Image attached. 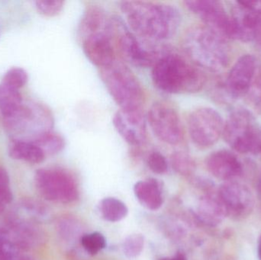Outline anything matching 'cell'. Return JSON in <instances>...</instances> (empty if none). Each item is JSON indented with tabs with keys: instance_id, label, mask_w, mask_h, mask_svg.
Segmentation results:
<instances>
[{
	"instance_id": "6da1fadb",
	"label": "cell",
	"mask_w": 261,
	"mask_h": 260,
	"mask_svg": "<svg viewBox=\"0 0 261 260\" xmlns=\"http://www.w3.org/2000/svg\"><path fill=\"white\" fill-rule=\"evenodd\" d=\"M120 9L134 33L155 42L173 38L182 21L179 9L167 3L125 1Z\"/></svg>"
},
{
	"instance_id": "7a4b0ae2",
	"label": "cell",
	"mask_w": 261,
	"mask_h": 260,
	"mask_svg": "<svg viewBox=\"0 0 261 260\" xmlns=\"http://www.w3.org/2000/svg\"><path fill=\"white\" fill-rule=\"evenodd\" d=\"M153 85L169 94L197 93L205 84V76L194 64L176 53H168L152 67Z\"/></svg>"
},
{
	"instance_id": "3957f363",
	"label": "cell",
	"mask_w": 261,
	"mask_h": 260,
	"mask_svg": "<svg viewBox=\"0 0 261 260\" xmlns=\"http://www.w3.org/2000/svg\"><path fill=\"white\" fill-rule=\"evenodd\" d=\"M182 47L196 67L216 72L229 64V48L225 39L204 25L187 29L182 37Z\"/></svg>"
},
{
	"instance_id": "277c9868",
	"label": "cell",
	"mask_w": 261,
	"mask_h": 260,
	"mask_svg": "<svg viewBox=\"0 0 261 260\" xmlns=\"http://www.w3.org/2000/svg\"><path fill=\"white\" fill-rule=\"evenodd\" d=\"M3 118V126L12 140L32 142L52 131L53 114L39 102H23L13 112Z\"/></svg>"
},
{
	"instance_id": "5b68a950",
	"label": "cell",
	"mask_w": 261,
	"mask_h": 260,
	"mask_svg": "<svg viewBox=\"0 0 261 260\" xmlns=\"http://www.w3.org/2000/svg\"><path fill=\"white\" fill-rule=\"evenodd\" d=\"M100 76L120 109H142L144 92L135 73L125 64L115 61L100 70Z\"/></svg>"
},
{
	"instance_id": "8992f818",
	"label": "cell",
	"mask_w": 261,
	"mask_h": 260,
	"mask_svg": "<svg viewBox=\"0 0 261 260\" xmlns=\"http://www.w3.org/2000/svg\"><path fill=\"white\" fill-rule=\"evenodd\" d=\"M224 138L234 151L242 154H261V130L254 114L245 109L232 111L225 123Z\"/></svg>"
},
{
	"instance_id": "52a82bcc",
	"label": "cell",
	"mask_w": 261,
	"mask_h": 260,
	"mask_svg": "<svg viewBox=\"0 0 261 260\" xmlns=\"http://www.w3.org/2000/svg\"><path fill=\"white\" fill-rule=\"evenodd\" d=\"M35 188L49 201L69 204L79 196L77 185L71 174L58 168H44L35 172Z\"/></svg>"
},
{
	"instance_id": "ba28073f",
	"label": "cell",
	"mask_w": 261,
	"mask_h": 260,
	"mask_svg": "<svg viewBox=\"0 0 261 260\" xmlns=\"http://www.w3.org/2000/svg\"><path fill=\"white\" fill-rule=\"evenodd\" d=\"M118 32L117 44L121 54L125 61L137 67H153L160 58L169 52L167 47L144 39L123 26Z\"/></svg>"
},
{
	"instance_id": "9c48e42d",
	"label": "cell",
	"mask_w": 261,
	"mask_h": 260,
	"mask_svg": "<svg viewBox=\"0 0 261 260\" xmlns=\"http://www.w3.org/2000/svg\"><path fill=\"white\" fill-rule=\"evenodd\" d=\"M187 126L193 143L198 148H207L217 143L223 134L225 122L216 110L203 107L190 113Z\"/></svg>"
},
{
	"instance_id": "30bf717a",
	"label": "cell",
	"mask_w": 261,
	"mask_h": 260,
	"mask_svg": "<svg viewBox=\"0 0 261 260\" xmlns=\"http://www.w3.org/2000/svg\"><path fill=\"white\" fill-rule=\"evenodd\" d=\"M147 121L154 135L164 143L176 145L182 142L184 133L177 110L166 102H154L147 113Z\"/></svg>"
},
{
	"instance_id": "8fae6325",
	"label": "cell",
	"mask_w": 261,
	"mask_h": 260,
	"mask_svg": "<svg viewBox=\"0 0 261 260\" xmlns=\"http://www.w3.org/2000/svg\"><path fill=\"white\" fill-rule=\"evenodd\" d=\"M184 5L202 20L207 28L224 39L234 38L232 18L223 3L216 0H189L184 2Z\"/></svg>"
},
{
	"instance_id": "7c38bea8",
	"label": "cell",
	"mask_w": 261,
	"mask_h": 260,
	"mask_svg": "<svg viewBox=\"0 0 261 260\" xmlns=\"http://www.w3.org/2000/svg\"><path fill=\"white\" fill-rule=\"evenodd\" d=\"M113 123L128 145L139 147L147 141V125L142 109H120L115 114Z\"/></svg>"
},
{
	"instance_id": "4fadbf2b",
	"label": "cell",
	"mask_w": 261,
	"mask_h": 260,
	"mask_svg": "<svg viewBox=\"0 0 261 260\" xmlns=\"http://www.w3.org/2000/svg\"><path fill=\"white\" fill-rule=\"evenodd\" d=\"M234 40L261 44V15L241 1L234 2L231 12Z\"/></svg>"
},
{
	"instance_id": "5bb4252c",
	"label": "cell",
	"mask_w": 261,
	"mask_h": 260,
	"mask_svg": "<svg viewBox=\"0 0 261 260\" xmlns=\"http://www.w3.org/2000/svg\"><path fill=\"white\" fill-rule=\"evenodd\" d=\"M257 70V61L253 55L241 56L231 67L227 76L225 87L233 98H239L248 94L254 82Z\"/></svg>"
},
{
	"instance_id": "9a60e30c",
	"label": "cell",
	"mask_w": 261,
	"mask_h": 260,
	"mask_svg": "<svg viewBox=\"0 0 261 260\" xmlns=\"http://www.w3.org/2000/svg\"><path fill=\"white\" fill-rule=\"evenodd\" d=\"M111 32L90 35L82 40L83 50L89 61L100 69L116 61V50Z\"/></svg>"
},
{
	"instance_id": "2e32d148",
	"label": "cell",
	"mask_w": 261,
	"mask_h": 260,
	"mask_svg": "<svg viewBox=\"0 0 261 260\" xmlns=\"http://www.w3.org/2000/svg\"><path fill=\"white\" fill-rule=\"evenodd\" d=\"M3 229L6 239L19 252L35 248L43 241V234L38 224L10 218Z\"/></svg>"
},
{
	"instance_id": "e0dca14e",
	"label": "cell",
	"mask_w": 261,
	"mask_h": 260,
	"mask_svg": "<svg viewBox=\"0 0 261 260\" xmlns=\"http://www.w3.org/2000/svg\"><path fill=\"white\" fill-rule=\"evenodd\" d=\"M114 32L115 22L110 19L102 8L95 5L87 8L79 26V33L82 40L96 34Z\"/></svg>"
},
{
	"instance_id": "ac0fdd59",
	"label": "cell",
	"mask_w": 261,
	"mask_h": 260,
	"mask_svg": "<svg viewBox=\"0 0 261 260\" xmlns=\"http://www.w3.org/2000/svg\"><path fill=\"white\" fill-rule=\"evenodd\" d=\"M207 167L214 175L222 180H228L239 176L242 164L236 154L227 150H220L210 154L207 158Z\"/></svg>"
},
{
	"instance_id": "d6986e66",
	"label": "cell",
	"mask_w": 261,
	"mask_h": 260,
	"mask_svg": "<svg viewBox=\"0 0 261 260\" xmlns=\"http://www.w3.org/2000/svg\"><path fill=\"white\" fill-rule=\"evenodd\" d=\"M10 218L38 225L50 219V212L40 201L33 199H23L17 204Z\"/></svg>"
},
{
	"instance_id": "ffe728a7",
	"label": "cell",
	"mask_w": 261,
	"mask_h": 260,
	"mask_svg": "<svg viewBox=\"0 0 261 260\" xmlns=\"http://www.w3.org/2000/svg\"><path fill=\"white\" fill-rule=\"evenodd\" d=\"M134 192L139 203L146 209L155 211L162 206L161 185L155 179L138 182L134 186Z\"/></svg>"
},
{
	"instance_id": "44dd1931",
	"label": "cell",
	"mask_w": 261,
	"mask_h": 260,
	"mask_svg": "<svg viewBox=\"0 0 261 260\" xmlns=\"http://www.w3.org/2000/svg\"><path fill=\"white\" fill-rule=\"evenodd\" d=\"M9 157L15 160L39 164L46 158L42 151L32 142L11 140L8 147Z\"/></svg>"
},
{
	"instance_id": "7402d4cb",
	"label": "cell",
	"mask_w": 261,
	"mask_h": 260,
	"mask_svg": "<svg viewBox=\"0 0 261 260\" xmlns=\"http://www.w3.org/2000/svg\"><path fill=\"white\" fill-rule=\"evenodd\" d=\"M101 215L106 221L118 222L122 221L128 215V208L125 203L116 198H104L99 205Z\"/></svg>"
},
{
	"instance_id": "603a6c76",
	"label": "cell",
	"mask_w": 261,
	"mask_h": 260,
	"mask_svg": "<svg viewBox=\"0 0 261 260\" xmlns=\"http://www.w3.org/2000/svg\"><path fill=\"white\" fill-rule=\"evenodd\" d=\"M23 102L22 96L18 90L0 84V111L3 117L13 112Z\"/></svg>"
},
{
	"instance_id": "cb8c5ba5",
	"label": "cell",
	"mask_w": 261,
	"mask_h": 260,
	"mask_svg": "<svg viewBox=\"0 0 261 260\" xmlns=\"http://www.w3.org/2000/svg\"><path fill=\"white\" fill-rule=\"evenodd\" d=\"M46 156L59 154L65 147V140L61 134L53 131L45 133L32 141Z\"/></svg>"
},
{
	"instance_id": "d4e9b609",
	"label": "cell",
	"mask_w": 261,
	"mask_h": 260,
	"mask_svg": "<svg viewBox=\"0 0 261 260\" xmlns=\"http://www.w3.org/2000/svg\"><path fill=\"white\" fill-rule=\"evenodd\" d=\"M81 244L87 253L92 256L97 254L107 247V240L102 234L93 232L84 235L81 238Z\"/></svg>"
},
{
	"instance_id": "484cf974",
	"label": "cell",
	"mask_w": 261,
	"mask_h": 260,
	"mask_svg": "<svg viewBox=\"0 0 261 260\" xmlns=\"http://www.w3.org/2000/svg\"><path fill=\"white\" fill-rule=\"evenodd\" d=\"M28 80H29V75L24 69L13 67L5 73L2 83L18 90L26 85Z\"/></svg>"
},
{
	"instance_id": "4316f807",
	"label": "cell",
	"mask_w": 261,
	"mask_h": 260,
	"mask_svg": "<svg viewBox=\"0 0 261 260\" xmlns=\"http://www.w3.org/2000/svg\"><path fill=\"white\" fill-rule=\"evenodd\" d=\"M171 162L173 169L180 175H190L194 169V162L187 153L182 151L174 153L172 156Z\"/></svg>"
},
{
	"instance_id": "83f0119b",
	"label": "cell",
	"mask_w": 261,
	"mask_h": 260,
	"mask_svg": "<svg viewBox=\"0 0 261 260\" xmlns=\"http://www.w3.org/2000/svg\"><path fill=\"white\" fill-rule=\"evenodd\" d=\"M13 199L9 174L3 168H0V214L6 210V207Z\"/></svg>"
},
{
	"instance_id": "f1b7e54d",
	"label": "cell",
	"mask_w": 261,
	"mask_h": 260,
	"mask_svg": "<svg viewBox=\"0 0 261 260\" xmlns=\"http://www.w3.org/2000/svg\"><path fill=\"white\" fill-rule=\"evenodd\" d=\"M144 238L139 234H133L125 238L123 242V252L128 258L139 256L144 249Z\"/></svg>"
},
{
	"instance_id": "f546056e",
	"label": "cell",
	"mask_w": 261,
	"mask_h": 260,
	"mask_svg": "<svg viewBox=\"0 0 261 260\" xmlns=\"http://www.w3.org/2000/svg\"><path fill=\"white\" fill-rule=\"evenodd\" d=\"M38 13L44 16L54 17L59 15L64 6L60 0H39L35 3Z\"/></svg>"
},
{
	"instance_id": "4dcf8cb0",
	"label": "cell",
	"mask_w": 261,
	"mask_h": 260,
	"mask_svg": "<svg viewBox=\"0 0 261 260\" xmlns=\"http://www.w3.org/2000/svg\"><path fill=\"white\" fill-rule=\"evenodd\" d=\"M149 169L156 174H164L168 169V164L165 157L158 151H153L147 159Z\"/></svg>"
},
{
	"instance_id": "1f68e13d",
	"label": "cell",
	"mask_w": 261,
	"mask_h": 260,
	"mask_svg": "<svg viewBox=\"0 0 261 260\" xmlns=\"http://www.w3.org/2000/svg\"><path fill=\"white\" fill-rule=\"evenodd\" d=\"M248 94H249L250 99L254 108L261 112V77L255 82H253Z\"/></svg>"
},
{
	"instance_id": "d6a6232c",
	"label": "cell",
	"mask_w": 261,
	"mask_h": 260,
	"mask_svg": "<svg viewBox=\"0 0 261 260\" xmlns=\"http://www.w3.org/2000/svg\"><path fill=\"white\" fill-rule=\"evenodd\" d=\"M20 252L15 248L7 240L0 245V260L18 259Z\"/></svg>"
},
{
	"instance_id": "836d02e7",
	"label": "cell",
	"mask_w": 261,
	"mask_h": 260,
	"mask_svg": "<svg viewBox=\"0 0 261 260\" xmlns=\"http://www.w3.org/2000/svg\"><path fill=\"white\" fill-rule=\"evenodd\" d=\"M244 5L253 9L255 12H258L261 15V0L260 1H251V0H244L241 1Z\"/></svg>"
},
{
	"instance_id": "e575fe53",
	"label": "cell",
	"mask_w": 261,
	"mask_h": 260,
	"mask_svg": "<svg viewBox=\"0 0 261 260\" xmlns=\"http://www.w3.org/2000/svg\"><path fill=\"white\" fill-rule=\"evenodd\" d=\"M173 260H187V259L184 253H182V252H178L176 256L173 257Z\"/></svg>"
},
{
	"instance_id": "d590c367",
	"label": "cell",
	"mask_w": 261,
	"mask_h": 260,
	"mask_svg": "<svg viewBox=\"0 0 261 260\" xmlns=\"http://www.w3.org/2000/svg\"><path fill=\"white\" fill-rule=\"evenodd\" d=\"M6 241V238H5L4 232H3V229L0 228V245Z\"/></svg>"
},
{
	"instance_id": "8d00e7d4",
	"label": "cell",
	"mask_w": 261,
	"mask_h": 260,
	"mask_svg": "<svg viewBox=\"0 0 261 260\" xmlns=\"http://www.w3.org/2000/svg\"><path fill=\"white\" fill-rule=\"evenodd\" d=\"M258 256H259V258H260V259L261 260V244H260V247H259Z\"/></svg>"
},
{
	"instance_id": "74e56055",
	"label": "cell",
	"mask_w": 261,
	"mask_h": 260,
	"mask_svg": "<svg viewBox=\"0 0 261 260\" xmlns=\"http://www.w3.org/2000/svg\"><path fill=\"white\" fill-rule=\"evenodd\" d=\"M159 260H173V258H162V259Z\"/></svg>"
},
{
	"instance_id": "f35d334b",
	"label": "cell",
	"mask_w": 261,
	"mask_h": 260,
	"mask_svg": "<svg viewBox=\"0 0 261 260\" xmlns=\"http://www.w3.org/2000/svg\"><path fill=\"white\" fill-rule=\"evenodd\" d=\"M15 260H21V259H15Z\"/></svg>"
},
{
	"instance_id": "ab89813d",
	"label": "cell",
	"mask_w": 261,
	"mask_h": 260,
	"mask_svg": "<svg viewBox=\"0 0 261 260\" xmlns=\"http://www.w3.org/2000/svg\"><path fill=\"white\" fill-rule=\"evenodd\" d=\"M260 47H261V44H260Z\"/></svg>"
}]
</instances>
